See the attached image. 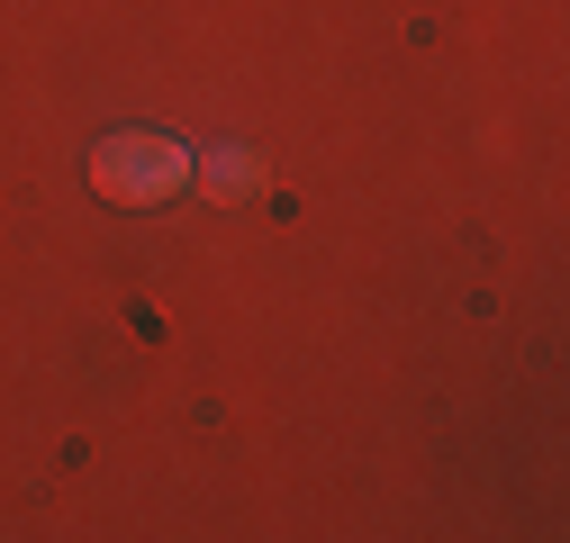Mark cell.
Wrapping results in <instances>:
<instances>
[{
  "mask_svg": "<svg viewBox=\"0 0 570 543\" xmlns=\"http://www.w3.org/2000/svg\"><path fill=\"white\" fill-rule=\"evenodd\" d=\"M190 181V146H173V136L155 127H118L91 146V190L118 199V209H155V199H173Z\"/></svg>",
  "mask_w": 570,
  "mask_h": 543,
  "instance_id": "cell-1",
  "label": "cell"
},
{
  "mask_svg": "<svg viewBox=\"0 0 570 543\" xmlns=\"http://www.w3.org/2000/svg\"><path fill=\"white\" fill-rule=\"evenodd\" d=\"M190 172L208 181V199H254V190H263V172H254L245 146H227V155H190Z\"/></svg>",
  "mask_w": 570,
  "mask_h": 543,
  "instance_id": "cell-2",
  "label": "cell"
}]
</instances>
